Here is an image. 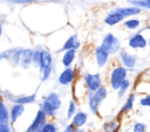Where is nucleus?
I'll use <instances>...</instances> for the list:
<instances>
[{
	"label": "nucleus",
	"instance_id": "b1692460",
	"mask_svg": "<svg viewBox=\"0 0 150 132\" xmlns=\"http://www.w3.org/2000/svg\"><path fill=\"white\" fill-rule=\"evenodd\" d=\"M9 118V113L4 104H0V123H7Z\"/></svg>",
	"mask_w": 150,
	"mask_h": 132
},
{
	"label": "nucleus",
	"instance_id": "2eb2a0df",
	"mask_svg": "<svg viewBox=\"0 0 150 132\" xmlns=\"http://www.w3.org/2000/svg\"><path fill=\"white\" fill-rule=\"evenodd\" d=\"M23 111H25V106L23 105H21V104H15V105H13L12 106V110H11V120H12V123H15L16 120H18V118L23 113Z\"/></svg>",
	"mask_w": 150,
	"mask_h": 132
},
{
	"label": "nucleus",
	"instance_id": "4be33fe9",
	"mask_svg": "<svg viewBox=\"0 0 150 132\" xmlns=\"http://www.w3.org/2000/svg\"><path fill=\"white\" fill-rule=\"evenodd\" d=\"M129 88H130V81H129L128 78H125V79L122 82V84L120 85L118 90H117V97L121 98L122 96H124V93L127 92V90H128Z\"/></svg>",
	"mask_w": 150,
	"mask_h": 132
},
{
	"label": "nucleus",
	"instance_id": "e433bc0d",
	"mask_svg": "<svg viewBox=\"0 0 150 132\" xmlns=\"http://www.w3.org/2000/svg\"><path fill=\"white\" fill-rule=\"evenodd\" d=\"M149 109H150V107H149Z\"/></svg>",
	"mask_w": 150,
	"mask_h": 132
},
{
	"label": "nucleus",
	"instance_id": "f3484780",
	"mask_svg": "<svg viewBox=\"0 0 150 132\" xmlns=\"http://www.w3.org/2000/svg\"><path fill=\"white\" fill-rule=\"evenodd\" d=\"M120 126H121V124L118 123L117 119L107 121V123L103 125V132H118Z\"/></svg>",
	"mask_w": 150,
	"mask_h": 132
},
{
	"label": "nucleus",
	"instance_id": "20e7f679",
	"mask_svg": "<svg viewBox=\"0 0 150 132\" xmlns=\"http://www.w3.org/2000/svg\"><path fill=\"white\" fill-rule=\"evenodd\" d=\"M127 74H128V70L122 65H117L112 69V71L110 72V77H109L110 86L112 90H116V91L118 90L122 82L127 78Z\"/></svg>",
	"mask_w": 150,
	"mask_h": 132
},
{
	"label": "nucleus",
	"instance_id": "c85d7f7f",
	"mask_svg": "<svg viewBox=\"0 0 150 132\" xmlns=\"http://www.w3.org/2000/svg\"><path fill=\"white\" fill-rule=\"evenodd\" d=\"M76 130H77V127H75L73 124H69V125H67L64 127V131L63 132H76Z\"/></svg>",
	"mask_w": 150,
	"mask_h": 132
},
{
	"label": "nucleus",
	"instance_id": "f257e3e1",
	"mask_svg": "<svg viewBox=\"0 0 150 132\" xmlns=\"http://www.w3.org/2000/svg\"><path fill=\"white\" fill-rule=\"evenodd\" d=\"M107 95H108V90L104 85H101L94 92H89V95H88V105H89V110L94 114H97L98 106L101 105L103 99L107 97Z\"/></svg>",
	"mask_w": 150,
	"mask_h": 132
},
{
	"label": "nucleus",
	"instance_id": "2f4dec72",
	"mask_svg": "<svg viewBox=\"0 0 150 132\" xmlns=\"http://www.w3.org/2000/svg\"><path fill=\"white\" fill-rule=\"evenodd\" d=\"M76 132H83V131H82L81 128H77V130H76Z\"/></svg>",
	"mask_w": 150,
	"mask_h": 132
},
{
	"label": "nucleus",
	"instance_id": "423d86ee",
	"mask_svg": "<svg viewBox=\"0 0 150 132\" xmlns=\"http://www.w3.org/2000/svg\"><path fill=\"white\" fill-rule=\"evenodd\" d=\"M47 123V116L46 113L40 109L34 118V120L32 121V124L29 125V127L26 130V132H39L41 130V127Z\"/></svg>",
	"mask_w": 150,
	"mask_h": 132
},
{
	"label": "nucleus",
	"instance_id": "473e14b6",
	"mask_svg": "<svg viewBox=\"0 0 150 132\" xmlns=\"http://www.w3.org/2000/svg\"><path fill=\"white\" fill-rule=\"evenodd\" d=\"M146 43H148V44H149V46H150V37H149V40H148V41H146Z\"/></svg>",
	"mask_w": 150,
	"mask_h": 132
},
{
	"label": "nucleus",
	"instance_id": "f03ea898",
	"mask_svg": "<svg viewBox=\"0 0 150 132\" xmlns=\"http://www.w3.org/2000/svg\"><path fill=\"white\" fill-rule=\"evenodd\" d=\"M61 107V98L57 93L52 92L49 93L42 102L41 110L46 113V116H53L57 110Z\"/></svg>",
	"mask_w": 150,
	"mask_h": 132
},
{
	"label": "nucleus",
	"instance_id": "9d476101",
	"mask_svg": "<svg viewBox=\"0 0 150 132\" xmlns=\"http://www.w3.org/2000/svg\"><path fill=\"white\" fill-rule=\"evenodd\" d=\"M39 64H40L41 71L52 70V56L47 50H42L39 54Z\"/></svg>",
	"mask_w": 150,
	"mask_h": 132
},
{
	"label": "nucleus",
	"instance_id": "f704fd0d",
	"mask_svg": "<svg viewBox=\"0 0 150 132\" xmlns=\"http://www.w3.org/2000/svg\"><path fill=\"white\" fill-rule=\"evenodd\" d=\"M0 104H2V100H1V99H0Z\"/></svg>",
	"mask_w": 150,
	"mask_h": 132
},
{
	"label": "nucleus",
	"instance_id": "39448f33",
	"mask_svg": "<svg viewBox=\"0 0 150 132\" xmlns=\"http://www.w3.org/2000/svg\"><path fill=\"white\" fill-rule=\"evenodd\" d=\"M84 84L88 88L89 92H94L102 85V78L100 74H86L84 75Z\"/></svg>",
	"mask_w": 150,
	"mask_h": 132
},
{
	"label": "nucleus",
	"instance_id": "c9c22d12",
	"mask_svg": "<svg viewBox=\"0 0 150 132\" xmlns=\"http://www.w3.org/2000/svg\"><path fill=\"white\" fill-rule=\"evenodd\" d=\"M148 29H149V30H150V26H149V27H148Z\"/></svg>",
	"mask_w": 150,
	"mask_h": 132
},
{
	"label": "nucleus",
	"instance_id": "393cba45",
	"mask_svg": "<svg viewBox=\"0 0 150 132\" xmlns=\"http://www.w3.org/2000/svg\"><path fill=\"white\" fill-rule=\"evenodd\" d=\"M39 132H57V127H56V125L54 124V123H46L42 127H41V130L39 131Z\"/></svg>",
	"mask_w": 150,
	"mask_h": 132
},
{
	"label": "nucleus",
	"instance_id": "dca6fc26",
	"mask_svg": "<svg viewBox=\"0 0 150 132\" xmlns=\"http://www.w3.org/2000/svg\"><path fill=\"white\" fill-rule=\"evenodd\" d=\"M74 60H75V50H73V49L66 50L64 55L62 56V64L66 68H69L70 64L74 62Z\"/></svg>",
	"mask_w": 150,
	"mask_h": 132
},
{
	"label": "nucleus",
	"instance_id": "ddd939ff",
	"mask_svg": "<svg viewBox=\"0 0 150 132\" xmlns=\"http://www.w3.org/2000/svg\"><path fill=\"white\" fill-rule=\"evenodd\" d=\"M95 57H96V62H97L98 68H103V67H105V64L108 62L109 54L105 50H103L101 47H97L95 49Z\"/></svg>",
	"mask_w": 150,
	"mask_h": 132
},
{
	"label": "nucleus",
	"instance_id": "c756f323",
	"mask_svg": "<svg viewBox=\"0 0 150 132\" xmlns=\"http://www.w3.org/2000/svg\"><path fill=\"white\" fill-rule=\"evenodd\" d=\"M0 132H11V130L6 123H0Z\"/></svg>",
	"mask_w": 150,
	"mask_h": 132
},
{
	"label": "nucleus",
	"instance_id": "412c9836",
	"mask_svg": "<svg viewBox=\"0 0 150 132\" xmlns=\"http://www.w3.org/2000/svg\"><path fill=\"white\" fill-rule=\"evenodd\" d=\"M16 104H21V105H25V104H29V103H33L35 100V95H29V96H22V97H18L14 99Z\"/></svg>",
	"mask_w": 150,
	"mask_h": 132
},
{
	"label": "nucleus",
	"instance_id": "5701e85b",
	"mask_svg": "<svg viewBox=\"0 0 150 132\" xmlns=\"http://www.w3.org/2000/svg\"><path fill=\"white\" fill-rule=\"evenodd\" d=\"M123 25H124L125 28H128L130 30H134V29H136V28H138L141 26V21L138 19H130V20L124 21Z\"/></svg>",
	"mask_w": 150,
	"mask_h": 132
},
{
	"label": "nucleus",
	"instance_id": "a211bd4d",
	"mask_svg": "<svg viewBox=\"0 0 150 132\" xmlns=\"http://www.w3.org/2000/svg\"><path fill=\"white\" fill-rule=\"evenodd\" d=\"M135 98H136V95H135V93H131V95L128 97V99L125 100L123 107L121 109V113H122V112L125 113V112H129V111L132 110V107H134V103H135Z\"/></svg>",
	"mask_w": 150,
	"mask_h": 132
},
{
	"label": "nucleus",
	"instance_id": "4468645a",
	"mask_svg": "<svg viewBox=\"0 0 150 132\" xmlns=\"http://www.w3.org/2000/svg\"><path fill=\"white\" fill-rule=\"evenodd\" d=\"M79 47H80V41H79V39H77V35L74 34V35H71V36L64 42V44H63V47H62V50H70V49L76 50Z\"/></svg>",
	"mask_w": 150,
	"mask_h": 132
},
{
	"label": "nucleus",
	"instance_id": "f8f14e48",
	"mask_svg": "<svg viewBox=\"0 0 150 132\" xmlns=\"http://www.w3.org/2000/svg\"><path fill=\"white\" fill-rule=\"evenodd\" d=\"M87 120H88V113L83 111H79L71 117V124L77 128L84 126L87 124Z\"/></svg>",
	"mask_w": 150,
	"mask_h": 132
},
{
	"label": "nucleus",
	"instance_id": "a878e982",
	"mask_svg": "<svg viewBox=\"0 0 150 132\" xmlns=\"http://www.w3.org/2000/svg\"><path fill=\"white\" fill-rule=\"evenodd\" d=\"M75 113H76V104L74 100H70L68 105V110H67V118H71Z\"/></svg>",
	"mask_w": 150,
	"mask_h": 132
},
{
	"label": "nucleus",
	"instance_id": "bb28decb",
	"mask_svg": "<svg viewBox=\"0 0 150 132\" xmlns=\"http://www.w3.org/2000/svg\"><path fill=\"white\" fill-rule=\"evenodd\" d=\"M132 132H146V125L144 123L136 121L132 125Z\"/></svg>",
	"mask_w": 150,
	"mask_h": 132
},
{
	"label": "nucleus",
	"instance_id": "72a5a7b5",
	"mask_svg": "<svg viewBox=\"0 0 150 132\" xmlns=\"http://www.w3.org/2000/svg\"><path fill=\"white\" fill-rule=\"evenodd\" d=\"M0 34H1V25H0Z\"/></svg>",
	"mask_w": 150,
	"mask_h": 132
},
{
	"label": "nucleus",
	"instance_id": "cd10ccee",
	"mask_svg": "<svg viewBox=\"0 0 150 132\" xmlns=\"http://www.w3.org/2000/svg\"><path fill=\"white\" fill-rule=\"evenodd\" d=\"M139 105L150 107V95H145L144 97H142L139 99Z\"/></svg>",
	"mask_w": 150,
	"mask_h": 132
},
{
	"label": "nucleus",
	"instance_id": "7c9ffc66",
	"mask_svg": "<svg viewBox=\"0 0 150 132\" xmlns=\"http://www.w3.org/2000/svg\"><path fill=\"white\" fill-rule=\"evenodd\" d=\"M32 1H39V0H13V2H18V4H23V2H32ZM54 1V0H50Z\"/></svg>",
	"mask_w": 150,
	"mask_h": 132
},
{
	"label": "nucleus",
	"instance_id": "0eeeda50",
	"mask_svg": "<svg viewBox=\"0 0 150 132\" xmlns=\"http://www.w3.org/2000/svg\"><path fill=\"white\" fill-rule=\"evenodd\" d=\"M141 8L138 7H116V8H112L109 11L110 14H118L121 15L123 19L127 18V16H131V15H136V14H139L141 13Z\"/></svg>",
	"mask_w": 150,
	"mask_h": 132
},
{
	"label": "nucleus",
	"instance_id": "6e6552de",
	"mask_svg": "<svg viewBox=\"0 0 150 132\" xmlns=\"http://www.w3.org/2000/svg\"><path fill=\"white\" fill-rule=\"evenodd\" d=\"M128 44L132 49H143V48H145L148 46L146 39L141 34V32H138L135 35L130 36L129 40H128Z\"/></svg>",
	"mask_w": 150,
	"mask_h": 132
},
{
	"label": "nucleus",
	"instance_id": "aec40b11",
	"mask_svg": "<svg viewBox=\"0 0 150 132\" xmlns=\"http://www.w3.org/2000/svg\"><path fill=\"white\" fill-rule=\"evenodd\" d=\"M128 2L134 7L150 9V0H128Z\"/></svg>",
	"mask_w": 150,
	"mask_h": 132
},
{
	"label": "nucleus",
	"instance_id": "7ed1b4c3",
	"mask_svg": "<svg viewBox=\"0 0 150 132\" xmlns=\"http://www.w3.org/2000/svg\"><path fill=\"white\" fill-rule=\"evenodd\" d=\"M101 48L103 50H105L109 55L115 54L121 50V41L112 33H108L104 35V37L101 42Z\"/></svg>",
	"mask_w": 150,
	"mask_h": 132
},
{
	"label": "nucleus",
	"instance_id": "9b49d317",
	"mask_svg": "<svg viewBox=\"0 0 150 132\" xmlns=\"http://www.w3.org/2000/svg\"><path fill=\"white\" fill-rule=\"evenodd\" d=\"M75 70L73 68H66L59 76V83L62 85H68L74 81Z\"/></svg>",
	"mask_w": 150,
	"mask_h": 132
},
{
	"label": "nucleus",
	"instance_id": "6ab92c4d",
	"mask_svg": "<svg viewBox=\"0 0 150 132\" xmlns=\"http://www.w3.org/2000/svg\"><path fill=\"white\" fill-rule=\"evenodd\" d=\"M122 20H123V18H122L121 15H118V14H110V13H109V14L105 16V19H104V22H105L107 25H109V26H114V25L121 22Z\"/></svg>",
	"mask_w": 150,
	"mask_h": 132
},
{
	"label": "nucleus",
	"instance_id": "1a4fd4ad",
	"mask_svg": "<svg viewBox=\"0 0 150 132\" xmlns=\"http://www.w3.org/2000/svg\"><path fill=\"white\" fill-rule=\"evenodd\" d=\"M118 55H120V58L122 61V64H123V67L125 69H132V68H135L136 61H137V58H136L135 55H132V54H130V53H128L125 50H120L118 51Z\"/></svg>",
	"mask_w": 150,
	"mask_h": 132
}]
</instances>
